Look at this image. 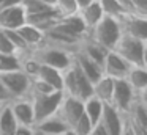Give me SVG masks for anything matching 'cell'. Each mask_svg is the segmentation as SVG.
<instances>
[{
	"label": "cell",
	"mask_w": 147,
	"mask_h": 135,
	"mask_svg": "<svg viewBox=\"0 0 147 135\" xmlns=\"http://www.w3.org/2000/svg\"><path fill=\"white\" fill-rule=\"evenodd\" d=\"M120 35H122V30H120V25H119V21L114 17H108V16H105L95 27L87 31V38L95 41L96 44L105 47L106 50L114 49Z\"/></svg>",
	"instance_id": "obj_4"
},
{
	"label": "cell",
	"mask_w": 147,
	"mask_h": 135,
	"mask_svg": "<svg viewBox=\"0 0 147 135\" xmlns=\"http://www.w3.org/2000/svg\"><path fill=\"white\" fill-rule=\"evenodd\" d=\"M78 53H81V55L87 57L89 60H92V61H95L96 65L103 66V61H105V57L106 53H108V50L105 49V47H101L100 44H96L95 41H92L90 38H82L79 43V46H78Z\"/></svg>",
	"instance_id": "obj_17"
},
{
	"label": "cell",
	"mask_w": 147,
	"mask_h": 135,
	"mask_svg": "<svg viewBox=\"0 0 147 135\" xmlns=\"http://www.w3.org/2000/svg\"><path fill=\"white\" fill-rule=\"evenodd\" d=\"M30 55H32L40 65L51 66V68H55V69H59V71H65V69L73 63L74 53L41 43L38 47L30 50Z\"/></svg>",
	"instance_id": "obj_2"
},
{
	"label": "cell",
	"mask_w": 147,
	"mask_h": 135,
	"mask_svg": "<svg viewBox=\"0 0 147 135\" xmlns=\"http://www.w3.org/2000/svg\"><path fill=\"white\" fill-rule=\"evenodd\" d=\"M16 31L19 33V36L24 39V43L30 47V49H35L40 44L43 43V38H45V33H43L40 28L33 27L30 24H24L21 25L19 28H16Z\"/></svg>",
	"instance_id": "obj_23"
},
{
	"label": "cell",
	"mask_w": 147,
	"mask_h": 135,
	"mask_svg": "<svg viewBox=\"0 0 147 135\" xmlns=\"http://www.w3.org/2000/svg\"><path fill=\"white\" fill-rule=\"evenodd\" d=\"M134 97H136V93L128 85V82L125 78H115L114 80V91H112V97H111V102L109 104L115 110H119L122 115H125L130 110Z\"/></svg>",
	"instance_id": "obj_7"
},
{
	"label": "cell",
	"mask_w": 147,
	"mask_h": 135,
	"mask_svg": "<svg viewBox=\"0 0 147 135\" xmlns=\"http://www.w3.org/2000/svg\"><path fill=\"white\" fill-rule=\"evenodd\" d=\"M24 24H26V11L21 6V3L0 11V28L2 30H16Z\"/></svg>",
	"instance_id": "obj_15"
},
{
	"label": "cell",
	"mask_w": 147,
	"mask_h": 135,
	"mask_svg": "<svg viewBox=\"0 0 147 135\" xmlns=\"http://www.w3.org/2000/svg\"><path fill=\"white\" fill-rule=\"evenodd\" d=\"M117 21L123 35L147 41V17L133 14V13H125Z\"/></svg>",
	"instance_id": "obj_8"
},
{
	"label": "cell",
	"mask_w": 147,
	"mask_h": 135,
	"mask_svg": "<svg viewBox=\"0 0 147 135\" xmlns=\"http://www.w3.org/2000/svg\"><path fill=\"white\" fill-rule=\"evenodd\" d=\"M92 127H93L92 122L87 119L86 115H82L76 122H74V126L71 127V130H73L76 135H89L90 130H92Z\"/></svg>",
	"instance_id": "obj_29"
},
{
	"label": "cell",
	"mask_w": 147,
	"mask_h": 135,
	"mask_svg": "<svg viewBox=\"0 0 147 135\" xmlns=\"http://www.w3.org/2000/svg\"><path fill=\"white\" fill-rule=\"evenodd\" d=\"M29 97L33 105L35 122H38L57 112L59 105L63 99V91H51L48 94H30Z\"/></svg>",
	"instance_id": "obj_6"
},
{
	"label": "cell",
	"mask_w": 147,
	"mask_h": 135,
	"mask_svg": "<svg viewBox=\"0 0 147 135\" xmlns=\"http://www.w3.org/2000/svg\"><path fill=\"white\" fill-rule=\"evenodd\" d=\"M21 6L24 8V11H26V16L27 14H33V13H38V11H43V9L49 8V6H46L43 2H40V0H21ZM52 8V6H51Z\"/></svg>",
	"instance_id": "obj_30"
},
{
	"label": "cell",
	"mask_w": 147,
	"mask_h": 135,
	"mask_svg": "<svg viewBox=\"0 0 147 135\" xmlns=\"http://www.w3.org/2000/svg\"><path fill=\"white\" fill-rule=\"evenodd\" d=\"M100 124L103 126L108 135H122L125 129V115L115 110L111 104H105Z\"/></svg>",
	"instance_id": "obj_10"
},
{
	"label": "cell",
	"mask_w": 147,
	"mask_h": 135,
	"mask_svg": "<svg viewBox=\"0 0 147 135\" xmlns=\"http://www.w3.org/2000/svg\"><path fill=\"white\" fill-rule=\"evenodd\" d=\"M76 2V5H78V8H84V6H87V5H90V3L93 2V0H74Z\"/></svg>",
	"instance_id": "obj_38"
},
{
	"label": "cell",
	"mask_w": 147,
	"mask_h": 135,
	"mask_svg": "<svg viewBox=\"0 0 147 135\" xmlns=\"http://www.w3.org/2000/svg\"><path fill=\"white\" fill-rule=\"evenodd\" d=\"M14 135H35V130L30 126H18Z\"/></svg>",
	"instance_id": "obj_34"
},
{
	"label": "cell",
	"mask_w": 147,
	"mask_h": 135,
	"mask_svg": "<svg viewBox=\"0 0 147 135\" xmlns=\"http://www.w3.org/2000/svg\"><path fill=\"white\" fill-rule=\"evenodd\" d=\"M119 3H120V6L125 9L127 13L131 11V0H117Z\"/></svg>",
	"instance_id": "obj_37"
},
{
	"label": "cell",
	"mask_w": 147,
	"mask_h": 135,
	"mask_svg": "<svg viewBox=\"0 0 147 135\" xmlns=\"http://www.w3.org/2000/svg\"><path fill=\"white\" fill-rule=\"evenodd\" d=\"M52 28L62 31L65 35H70L73 38H78V39H82V38L87 36V27L78 13L76 14H71V16L60 17Z\"/></svg>",
	"instance_id": "obj_11"
},
{
	"label": "cell",
	"mask_w": 147,
	"mask_h": 135,
	"mask_svg": "<svg viewBox=\"0 0 147 135\" xmlns=\"http://www.w3.org/2000/svg\"><path fill=\"white\" fill-rule=\"evenodd\" d=\"M33 78H38V80L45 82V83L49 85L54 91H62V88H63L62 71H59V69H55V68H51V66L40 65L38 74H36Z\"/></svg>",
	"instance_id": "obj_20"
},
{
	"label": "cell",
	"mask_w": 147,
	"mask_h": 135,
	"mask_svg": "<svg viewBox=\"0 0 147 135\" xmlns=\"http://www.w3.org/2000/svg\"><path fill=\"white\" fill-rule=\"evenodd\" d=\"M33 129L38 132H43V134H48V135H62L65 130H68V126L57 113L48 116V118L41 119V121L35 122L33 124Z\"/></svg>",
	"instance_id": "obj_18"
},
{
	"label": "cell",
	"mask_w": 147,
	"mask_h": 135,
	"mask_svg": "<svg viewBox=\"0 0 147 135\" xmlns=\"http://www.w3.org/2000/svg\"><path fill=\"white\" fill-rule=\"evenodd\" d=\"M21 0H0V11L5 8H10V6H14V5H19Z\"/></svg>",
	"instance_id": "obj_35"
},
{
	"label": "cell",
	"mask_w": 147,
	"mask_h": 135,
	"mask_svg": "<svg viewBox=\"0 0 147 135\" xmlns=\"http://www.w3.org/2000/svg\"><path fill=\"white\" fill-rule=\"evenodd\" d=\"M62 78H63V88H62L63 94L74 96L81 100H86L90 96H93L92 94V83L87 80V77L76 66L74 58H73V63L65 71H62Z\"/></svg>",
	"instance_id": "obj_1"
},
{
	"label": "cell",
	"mask_w": 147,
	"mask_h": 135,
	"mask_svg": "<svg viewBox=\"0 0 147 135\" xmlns=\"http://www.w3.org/2000/svg\"><path fill=\"white\" fill-rule=\"evenodd\" d=\"M125 80L128 82L136 96H146L147 91V69L146 66H130Z\"/></svg>",
	"instance_id": "obj_16"
},
{
	"label": "cell",
	"mask_w": 147,
	"mask_h": 135,
	"mask_svg": "<svg viewBox=\"0 0 147 135\" xmlns=\"http://www.w3.org/2000/svg\"><path fill=\"white\" fill-rule=\"evenodd\" d=\"M10 108L13 112L14 118H16L19 126H30L33 127L35 124V115H33V105L30 97H19V99H13L10 102Z\"/></svg>",
	"instance_id": "obj_13"
},
{
	"label": "cell",
	"mask_w": 147,
	"mask_h": 135,
	"mask_svg": "<svg viewBox=\"0 0 147 135\" xmlns=\"http://www.w3.org/2000/svg\"><path fill=\"white\" fill-rule=\"evenodd\" d=\"M35 130V129H33ZM35 135H48V134H43V132H38V130H35Z\"/></svg>",
	"instance_id": "obj_42"
},
{
	"label": "cell",
	"mask_w": 147,
	"mask_h": 135,
	"mask_svg": "<svg viewBox=\"0 0 147 135\" xmlns=\"http://www.w3.org/2000/svg\"><path fill=\"white\" fill-rule=\"evenodd\" d=\"M18 126L19 124L11 112L10 104L3 105V108L0 112V135H14Z\"/></svg>",
	"instance_id": "obj_25"
},
{
	"label": "cell",
	"mask_w": 147,
	"mask_h": 135,
	"mask_svg": "<svg viewBox=\"0 0 147 135\" xmlns=\"http://www.w3.org/2000/svg\"><path fill=\"white\" fill-rule=\"evenodd\" d=\"M60 19L59 13L55 11V8H46L43 11H38V13H33V14H27L26 16V24H30L33 27L40 28V30L45 33V31L51 30L57 21Z\"/></svg>",
	"instance_id": "obj_14"
},
{
	"label": "cell",
	"mask_w": 147,
	"mask_h": 135,
	"mask_svg": "<svg viewBox=\"0 0 147 135\" xmlns=\"http://www.w3.org/2000/svg\"><path fill=\"white\" fill-rule=\"evenodd\" d=\"M40 2H43L46 6H52V8H54V6H55V2H57V0H40Z\"/></svg>",
	"instance_id": "obj_39"
},
{
	"label": "cell",
	"mask_w": 147,
	"mask_h": 135,
	"mask_svg": "<svg viewBox=\"0 0 147 135\" xmlns=\"http://www.w3.org/2000/svg\"><path fill=\"white\" fill-rule=\"evenodd\" d=\"M11 100H13V99H11V96L8 94V91L5 90L3 83L0 82V104H2V105H5V104H10Z\"/></svg>",
	"instance_id": "obj_33"
},
{
	"label": "cell",
	"mask_w": 147,
	"mask_h": 135,
	"mask_svg": "<svg viewBox=\"0 0 147 135\" xmlns=\"http://www.w3.org/2000/svg\"><path fill=\"white\" fill-rule=\"evenodd\" d=\"M101 8L103 14L108 16V17H114V19H119L122 14H125V9L120 6V3L117 0H96Z\"/></svg>",
	"instance_id": "obj_27"
},
{
	"label": "cell",
	"mask_w": 147,
	"mask_h": 135,
	"mask_svg": "<svg viewBox=\"0 0 147 135\" xmlns=\"http://www.w3.org/2000/svg\"><path fill=\"white\" fill-rule=\"evenodd\" d=\"M0 53H16V49L10 43L7 35L3 33V30H0Z\"/></svg>",
	"instance_id": "obj_32"
},
{
	"label": "cell",
	"mask_w": 147,
	"mask_h": 135,
	"mask_svg": "<svg viewBox=\"0 0 147 135\" xmlns=\"http://www.w3.org/2000/svg\"><path fill=\"white\" fill-rule=\"evenodd\" d=\"M57 113L65 122H67L68 127H73L74 122L84 115V100L78 99L74 96H67L63 94V99H62L60 105L57 108Z\"/></svg>",
	"instance_id": "obj_9"
},
{
	"label": "cell",
	"mask_w": 147,
	"mask_h": 135,
	"mask_svg": "<svg viewBox=\"0 0 147 135\" xmlns=\"http://www.w3.org/2000/svg\"><path fill=\"white\" fill-rule=\"evenodd\" d=\"M5 105H7V104H5ZM2 108H3V105H2V104H0V112H2Z\"/></svg>",
	"instance_id": "obj_43"
},
{
	"label": "cell",
	"mask_w": 147,
	"mask_h": 135,
	"mask_svg": "<svg viewBox=\"0 0 147 135\" xmlns=\"http://www.w3.org/2000/svg\"><path fill=\"white\" fill-rule=\"evenodd\" d=\"M146 49H147V41L138 39V38L122 33L112 50L115 53H119L128 65L146 66Z\"/></svg>",
	"instance_id": "obj_3"
},
{
	"label": "cell",
	"mask_w": 147,
	"mask_h": 135,
	"mask_svg": "<svg viewBox=\"0 0 147 135\" xmlns=\"http://www.w3.org/2000/svg\"><path fill=\"white\" fill-rule=\"evenodd\" d=\"M112 91H114V78L108 77L105 74L92 85V94L95 97H98L100 100H103L105 104L111 102Z\"/></svg>",
	"instance_id": "obj_21"
},
{
	"label": "cell",
	"mask_w": 147,
	"mask_h": 135,
	"mask_svg": "<svg viewBox=\"0 0 147 135\" xmlns=\"http://www.w3.org/2000/svg\"><path fill=\"white\" fill-rule=\"evenodd\" d=\"M78 14L81 16L82 22L86 24L87 31H89L90 28H93L103 17H105V14H103V11H101V8H100V5H98V2H96V0H93L90 5L81 8L79 11H78Z\"/></svg>",
	"instance_id": "obj_22"
},
{
	"label": "cell",
	"mask_w": 147,
	"mask_h": 135,
	"mask_svg": "<svg viewBox=\"0 0 147 135\" xmlns=\"http://www.w3.org/2000/svg\"><path fill=\"white\" fill-rule=\"evenodd\" d=\"M103 108H105V102L95 96H90L89 99L84 100V115L92 122V126L100 122L101 115H103Z\"/></svg>",
	"instance_id": "obj_24"
},
{
	"label": "cell",
	"mask_w": 147,
	"mask_h": 135,
	"mask_svg": "<svg viewBox=\"0 0 147 135\" xmlns=\"http://www.w3.org/2000/svg\"><path fill=\"white\" fill-rule=\"evenodd\" d=\"M62 135H76V134H74V132L71 130V129H68V130H65V132H63V134H62Z\"/></svg>",
	"instance_id": "obj_41"
},
{
	"label": "cell",
	"mask_w": 147,
	"mask_h": 135,
	"mask_svg": "<svg viewBox=\"0 0 147 135\" xmlns=\"http://www.w3.org/2000/svg\"><path fill=\"white\" fill-rule=\"evenodd\" d=\"M89 135H108V134H106V130L103 129V126L98 122V124H95L92 127V130H90Z\"/></svg>",
	"instance_id": "obj_36"
},
{
	"label": "cell",
	"mask_w": 147,
	"mask_h": 135,
	"mask_svg": "<svg viewBox=\"0 0 147 135\" xmlns=\"http://www.w3.org/2000/svg\"><path fill=\"white\" fill-rule=\"evenodd\" d=\"M0 82L3 83L11 99L27 97L32 90V78L21 69L13 72H0Z\"/></svg>",
	"instance_id": "obj_5"
},
{
	"label": "cell",
	"mask_w": 147,
	"mask_h": 135,
	"mask_svg": "<svg viewBox=\"0 0 147 135\" xmlns=\"http://www.w3.org/2000/svg\"><path fill=\"white\" fill-rule=\"evenodd\" d=\"M55 11L59 13L60 17H65V16H71V14H76L79 11L76 2L74 0H57L55 2Z\"/></svg>",
	"instance_id": "obj_28"
},
{
	"label": "cell",
	"mask_w": 147,
	"mask_h": 135,
	"mask_svg": "<svg viewBox=\"0 0 147 135\" xmlns=\"http://www.w3.org/2000/svg\"><path fill=\"white\" fill-rule=\"evenodd\" d=\"M21 69V57L18 53H0V72H13Z\"/></svg>",
	"instance_id": "obj_26"
},
{
	"label": "cell",
	"mask_w": 147,
	"mask_h": 135,
	"mask_svg": "<svg viewBox=\"0 0 147 135\" xmlns=\"http://www.w3.org/2000/svg\"><path fill=\"white\" fill-rule=\"evenodd\" d=\"M122 135H133V132L130 130V127H128L127 121H125V129H123V134H122Z\"/></svg>",
	"instance_id": "obj_40"
},
{
	"label": "cell",
	"mask_w": 147,
	"mask_h": 135,
	"mask_svg": "<svg viewBox=\"0 0 147 135\" xmlns=\"http://www.w3.org/2000/svg\"><path fill=\"white\" fill-rule=\"evenodd\" d=\"M130 13L147 17V0H131V11Z\"/></svg>",
	"instance_id": "obj_31"
},
{
	"label": "cell",
	"mask_w": 147,
	"mask_h": 135,
	"mask_svg": "<svg viewBox=\"0 0 147 135\" xmlns=\"http://www.w3.org/2000/svg\"><path fill=\"white\" fill-rule=\"evenodd\" d=\"M73 58H74V63H76V66L81 69V72L86 75L87 80H89L92 85L95 83V82L103 75L101 66L96 65V63L92 61V60H89L87 57H84V55H81V53L74 52V57H73Z\"/></svg>",
	"instance_id": "obj_19"
},
{
	"label": "cell",
	"mask_w": 147,
	"mask_h": 135,
	"mask_svg": "<svg viewBox=\"0 0 147 135\" xmlns=\"http://www.w3.org/2000/svg\"><path fill=\"white\" fill-rule=\"evenodd\" d=\"M130 66L131 65H128L119 53H115L114 50H108L101 69H103V74L105 75H108V77L115 80V78H125Z\"/></svg>",
	"instance_id": "obj_12"
}]
</instances>
